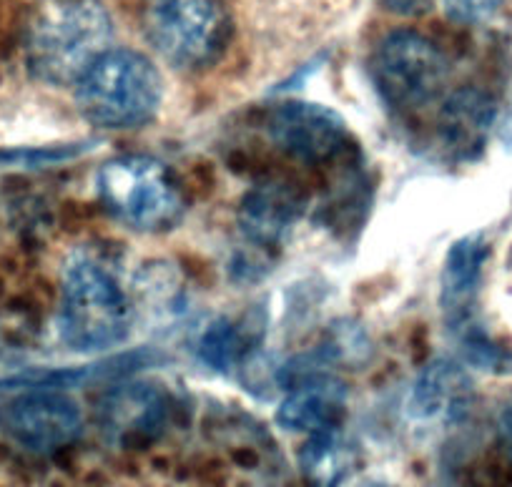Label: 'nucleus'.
I'll use <instances>...</instances> for the list:
<instances>
[{
	"label": "nucleus",
	"mask_w": 512,
	"mask_h": 487,
	"mask_svg": "<svg viewBox=\"0 0 512 487\" xmlns=\"http://www.w3.org/2000/svg\"><path fill=\"white\" fill-rule=\"evenodd\" d=\"M347 407V390L334 377L317 370L297 377L287 400L279 405L277 422L289 432H312L339 427Z\"/></svg>",
	"instance_id": "11"
},
{
	"label": "nucleus",
	"mask_w": 512,
	"mask_h": 487,
	"mask_svg": "<svg viewBox=\"0 0 512 487\" xmlns=\"http://www.w3.org/2000/svg\"><path fill=\"white\" fill-rule=\"evenodd\" d=\"M372 73L384 101L402 111H415L442 96L450 63L422 33L395 31L382 38L374 51Z\"/></svg>",
	"instance_id": "6"
},
{
	"label": "nucleus",
	"mask_w": 512,
	"mask_h": 487,
	"mask_svg": "<svg viewBox=\"0 0 512 487\" xmlns=\"http://www.w3.org/2000/svg\"><path fill=\"white\" fill-rule=\"evenodd\" d=\"M497 430H500L502 447H505V452L510 455V460H512V405L502 410L500 422H497Z\"/></svg>",
	"instance_id": "21"
},
{
	"label": "nucleus",
	"mask_w": 512,
	"mask_h": 487,
	"mask_svg": "<svg viewBox=\"0 0 512 487\" xmlns=\"http://www.w3.org/2000/svg\"><path fill=\"white\" fill-rule=\"evenodd\" d=\"M384 11L397 13V16H420L432 6V0H377Z\"/></svg>",
	"instance_id": "20"
},
{
	"label": "nucleus",
	"mask_w": 512,
	"mask_h": 487,
	"mask_svg": "<svg viewBox=\"0 0 512 487\" xmlns=\"http://www.w3.org/2000/svg\"><path fill=\"white\" fill-rule=\"evenodd\" d=\"M455 337L467 364L482 372H490V375H510L512 372V352L500 347L480 322L472 319V322L462 324L455 329Z\"/></svg>",
	"instance_id": "16"
},
{
	"label": "nucleus",
	"mask_w": 512,
	"mask_h": 487,
	"mask_svg": "<svg viewBox=\"0 0 512 487\" xmlns=\"http://www.w3.org/2000/svg\"><path fill=\"white\" fill-rule=\"evenodd\" d=\"M169 420V397L154 385L116 387L101 405V425L108 440L121 447L149 445Z\"/></svg>",
	"instance_id": "9"
},
{
	"label": "nucleus",
	"mask_w": 512,
	"mask_h": 487,
	"mask_svg": "<svg viewBox=\"0 0 512 487\" xmlns=\"http://www.w3.org/2000/svg\"><path fill=\"white\" fill-rule=\"evenodd\" d=\"M487 257H490V247L480 234L455 241L447 254L445 269H442L440 304L452 332L475 319V299L480 292Z\"/></svg>",
	"instance_id": "12"
},
{
	"label": "nucleus",
	"mask_w": 512,
	"mask_h": 487,
	"mask_svg": "<svg viewBox=\"0 0 512 487\" xmlns=\"http://www.w3.org/2000/svg\"><path fill=\"white\" fill-rule=\"evenodd\" d=\"M246 352L244 332L234 322H216L201 339V357L214 367V370H229L231 364Z\"/></svg>",
	"instance_id": "18"
},
{
	"label": "nucleus",
	"mask_w": 512,
	"mask_h": 487,
	"mask_svg": "<svg viewBox=\"0 0 512 487\" xmlns=\"http://www.w3.org/2000/svg\"><path fill=\"white\" fill-rule=\"evenodd\" d=\"M78 108L101 129H136L161 106V76L146 56L108 48L76 83Z\"/></svg>",
	"instance_id": "2"
},
{
	"label": "nucleus",
	"mask_w": 512,
	"mask_h": 487,
	"mask_svg": "<svg viewBox=\"0 0 512 487\" xmlns=\"http://www.w3.org/2000/svg\"><path fill=\"white\" fill-rule=\"evenodd\" d=\"M472 380L452 359L427 364L407 397V415L420 425H452L470 412Z\"/></svg>",
	"instance_id": "10"
},
{
	"label": "nucleus",
	"mask_w": 512,
	"mask_h": 487,
	"mask_svg": "<svg viewBox=\"0 0 512 487\" xmlns=\"http://www.w3.org/2000/svg\"><path fill=\"white\" fill-rule=\"evenodd\" d=\"M81 407L58 387L28 377L0 382V430L31 452H53L81 435Z\"/></svg>",
	"instance_id": "5"
},
{
	"label": "nucleus",
	"mask_w": 512,
	"mask_h": 487,
	"mask_svg": "<svg viewBox=\"0 0 512 487\" xmlns=\"http://www.w3.org/2000/svg\"><path fill=\"white\" fill-rule=\"evenodd\" d=\"M502 0H445V11L457 23H477L495 13Z\"/></svg>",
	"instance_id": "19"
},
{
	"label": "nucleus",
	"mask_w": 512,
	"mask_h": 487,
	"mask_svg": "<svg viewBox=\"0 0 512 487\" xmlns=\"http://www.w3.org/2000/svg\"><path fill=\"white\" fill-rule=\"evenodd\" d=\"M299 467L312 487H339L357 467V447L339 427L312 432L299 450Z\"/></svg>",
	"instance_id": "15"
},
{
	"label": "nucleus",
	"mask_w": 512,
	"mask_h": 487,
	"mask_svg": "<svg viewBox=\"0 0 512 487\" xmlns=\"http://www.w3.org/2000/svg\"><path fill=\"white\" fill-rule=\"evenodd\" d=\"M111 31L101 0H43L26 28L28 71L48 86H76L108 51Z\"/></svg>",
	"instance_id": "1"
},
{
	"label": "nucleus",
	"mask_w": 512,
	"mask_h": 487,
	"mask_svg": "<svg viewBox=\"0 0 512 487\" xmlns=\"http://www.w3.org/2000/svg\"><path fill=\"white\" fill-rule=\"evenodd\" d=\"M98 196L123 226L146 234L169 231L184 216V194L169 166L151 156H118L98 171Z\"/></svg>",
	"instance_id": "3"
},
{
	"label": "nucleus",
	"mask_w": 512,
	"mask_h": 487,
	"mask_svg": "<svg viewBox=\"0 0 512 487\" xmlns=\"http://www.w3.org/2000/svg\"><path fill=\"white\" fill-rule=\"evenodd\" d=\"M495 121V103L487 93L462 88L452 93L440 111V139L455 159H475L485 146Z\"/></svg>",
	"instance_id": "13"
},
{
	"label": "nucleus",
	"mask_w": 512,
	"mask_h": 487,
	"mask_svg": "<svg viewBox=\"0 0 512 487\" xmlns=\"http://www.w3.org/2000/svg\"><path fill=\"white\" fill-rule=\"evenodd\" d=\"M144 28L151 46L179 68L206 66L226 41L219 0H146Z\"/></svg>",
	"instance_id": "7"
},
{
	"label": "nucleus",
	"mask_w": 512,
	"mask_h": 487,
	"mask_svg": "<svg viewBox=\"0 0 512 487\" xmlns=\"http://www.w3.org/2000/svg\"><path fill=\"white\" fill-rule=\"evenodd\" d=\"M269 141L292 159L304 164H322L337 156L347 141V124L339 113L322 103L284 101L264 116Z\"/></svg>",
	"instance_id": "8"
},
{
	"label": "nucleus",
	"mask_w": 512,
	"mask_h": 487,
	"mask_svg": "<svg viewBox=\"0 0 512 487\" xmlns=\"http://www.w3.org/2000/svg\"><path fill=\"white\" fill-rule=\"evenodd\" d=\"M91 144H58V146H26V149L0 151V169H41V166L66 164L88 154Z\"/></svg>",
	"instance_id": "17"
},
{
	"label": "nucleus",
	"mask_w": 512,
	"mask_h": 487,
	"mask_svg": "<svg viewBox=\"0 0 512 487\" xmlns=\"http://www.w3.org/2000/svg\"><path fill=\"white\" fill-rule=\"evenodd\" d=\"M299 216V199L294 191L279 184L256 186L244 199L239 221L249 241L259 247H277Z\"/></svg>",
	"instance_id": "14"
},
{
	"label": "nucleus",
	"mask_w": 512,
	"mask_h": 487,
	"mask_svg": "<svg viewBox=\"0 0 512 487\" xmlns=\"http://www.w3.org/2000/svg\"><path fill=\"white\" fill-rule=\"evenodd\" d=\"M131 307L126 292L106 267L86 257L73 259L63 274L61 334L78 352H101L126 339Z\"/></svg>",
	"instance_id": "4"
},
{
	"label": "nucleus",
	"mask_w": 512,
	"mask_h": 487,
	"mask_svg": "<svg viewBox=\"0 0 512 487\" xmlns=\"http://www.w3.org/2000/svg\"><path fill=\"white\" fill-rule=\"evenodd\" d=\"M359 487H395V485H387V482H364Z\"/></svg>",
	"instance_id": "22"
}]
</instances>
